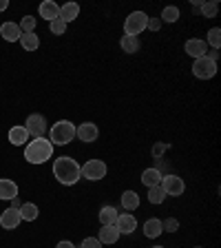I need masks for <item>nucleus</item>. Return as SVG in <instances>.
Listing matches in <instances>:
<instances>
[{"label": "nucleus", "mask_w": 221, "mask_h": 248, "mask_svg": "<svg viewBox=\"0 0 221 248\" xmlns=\"http://www.w3.org/2000/svg\"><path fill=\"white\" fill-rule=\"evenodd\" d=\"M53 175H56V180L60 182V184L73 186L82 177V173H80V164H77L73 157L64 155V157H58V160L53 162Z\"/></svg>", "instance_id": "obj_1"}, {"label": "nucleus", "mask_w": 221, "mask_h": 248, "mask_svg": "<svg viewBox=\"0 0 221 248\" xmlns=\"http://www.w3.org/2000/svg\"><path fill=\"white\" fill-rule=\"evenodd\" d=\"M53 155V144L46 138H33L25 149V160L29 164H44Z\"/></svg>", "instance_id": "obj_2"}, {"label": "nucleus", "mask_w": 221, "mask_h": 248, "mask_svg": "<svg viewBox=\"0 0 221 248\" xmlns=\"http://www.w3.org/2000/svg\"><path fill=\"white\" fill-rule=\"evenodd\" d=\"M73 138H75V124L69 122V120H58L51 126V133H49L51 144H60V146L73 142Z\"/></svg>", "instance_id": "obj_3"}, {"label": "nucleus", "mask_w": 221, "mask_h": 248, "mask_svg": "<svg viewBox=\"0 0 221 248\" xmlns=\"http://www.w3.org/2000/svg\"><path fill=\"white\" fill-rule=\"evenodd\" d=\"M146 22H148V16L144 11H131L129 18L124 20V36L137 38L146 29Z\"/></svg>", "instance_id": "obj_4"}, {"label": "nucleus", "mask_w": 221, "mask_h": 248, "mask_svg": "<svg viewBox=\"0 0 221 248\" xmlns=\"http://www.w3.org/2000/svg\"><path fill=\"white\" fill-rule=\"evenodd\" d=\"M106 170L108 169L102 160H88L84 166H80L82 177H87V180H91V182H98V180H102V177H106Z\"/></svg>", "instance_id": "obj_5"}, {"label": "nucleus", "mask_w": 221, "mask_h": 248, "mask_svg": "<svg viewBox=\"0 0 221 248\" xmlns=\"http://www.w3.org/2000/svg\"><path fill=\"white\" fill-rule=\"evenodd\" d=\"M25 129H27V133L33 135V138H44L49 124H46V118L42 113H31L25 122Z\"/></svg>", "instance_id": "obj_6"}, {"label": "nucleus", "mask_w": 221, "mask_h": 248, "mask_svg": "<svg viewBox=\"0 0 221 248\" xmlns=\"http://www.w3.org/2000/svg\"><path fill=\"white\" fill-rule=\"evenodd\" d=\"M192 73H195L199 80H210V78L217 76V62L208 60L206 56H204V58H197L195 64H192Z\"/></svg>", "instance_id": "obj_7"}, {"label": "nucleus", "mask_w": 221, "mask_h": 248, "mask_svg": "<svg viewBox=\"0 0 221 248\" xmlns=\"http://www.w3.org/2000/svg\"><path fill=\"white\" fill-rule=\"evenodd\" d=\"M160 186H162V191H164L166 195H173V197H179L181 193H184V188H186L184 180L177 177V175H164Z\"/></svg>", "instance_id": "obj_8"}, {"label": "nucleus", "mask_w": 221, "mask_h": 248, "mask_svg": "<svg viewBox=\"0 0 221 248\" xmlns=\"http://www.w3.org/2000/svg\"><path fill=\"white\" fill-rule=\"evenodd\" d=\"M98 135H100V129H98V124H93V122H84V124H80V126H75V138L80 140V142H84V144L95 142Z\"/></svg>", "instance_id": "obj_9"}, {"label": "nucleus", "mask_w": 221, "mask_h": 248, "mask_svg": "<svg viewBox=\"0 0 221 248\" xmlns=\"http://www.w3.org/2000/svg\"><path fill=\"white\" fill-rule=\"evenodd\" d=\"M22 222L20 217V211L18 208H7V211H2V215H0V226L7 228V231H14V228H18V224Z\"/></svg>", "instance_id": "obj_10"}, {"label": "nucleus", "mask_w": 221, "mask_h": 248, "mask_svg": "<svg viewBox=\"0 0 221 248\" xmlns=\"http://www.w3.org/2000/svg\"><path fill=\"white\" fill-rule=\"evenodd\" d=\"M184 49H186V53L191 58H204L206 56V51H208V45H206V40H199V38H192V40H188L184 45Z\"/></svg>", "instance_id": "obj_11"}, {"label": "nucleus", "mask_w": 221, "mask_h": 248, "mask_svg": "<svg viewBox=\"0 0 221 248\" xmlns=\"http://www.w3.org/2000/svg\"><path fill=\"white\" fill-rule=\"evenodd\" d=\"M115 226H118L119 235H131V232L137 228V219H135L131 213H122V215H118V222H115Z\"/></svg>", "instance_id": "obj_12"}, {"label": "nucleus", "mask_w": 221, "mask_h": 248, "mask_svg": "<svg viewBox=\"0 0 221 248\" xmlns=\"http://www.w3.org/2000/svg\"><path fill=\"white\" fill-rule=\"evenodd\" d=\"M0 36L5 38L7 42H15V40H20L22 31L15 22H2V27H0Z\"/></svg>", "instance_id": "obj_13"}, {"label": "nucleus", "mask_w": 221, "mask_h": 248, "mask_svg": "<svg viewBox=\"0 0 221 248\" xmlns=\"http://www.w3.org/2000/svg\"><path fill=\"white\" fill-rule=\"evenodd\" d=\"M162 170L160 169H146L144 173H142V184L146 186V188H153V186H160L162 184Z\"/></svg>", "instance_id": "obj_14"}, {"label": "nucleus", "mask_w": 221, "mask_h": 248, "mask_svg": "<svg viewBox=\"0 0 221 248\" xmlns=\"http://www.w3.org/2000/svg\"><path fill=\"white\" fill-rule=\"evenodd\" d=\"M40 16L46 22L56 20V18H60V5H56L53 0H44V2L40 5Z\"/></svg>", "instance_id": "obj_15"}, {"label": "nucleus", "mask_w": 221, "mask_h": 248, "mask_svg": "<svg viewBox=\"0 0 221 248\" xmlns=\"http://www.w3.org/2000/svg\"><path fill=\"white\" fill-rule=\"evenodd\" d=\"M14 197H18V184L14 180L2 177L0 180V200H14Z\"/></svg>", "instance_id": "obj_16"}, {"label": "nucleus", "mask_w": 221, "mask_h": 248, "mask_svg": "<svg viewBox=\"0 0 221 248\" xmlns=\"http://www.w3.org/2000/svg\"><path fill=\"white\" fill-rule=\"evenodd\" d=\"M80 16V5L77 2H67V5L60 7V20H64L69 25V22H73Z\"/></svg>", "instance_id": "obj_17"}, {"label": "nucleus", "mask_w": 221, "mask_h": 248, "mask_svg": "<svg viewBox=\"0 0 221 248\" xmlns=\"http://www.w3.org/2000/svg\"><path fill=\"white\" fill-rule=\"evenodd\" d=\"M100 244H115L119 239V231L115 224H111V226H102V231H100Z\"/></svg>", "instance_id": "obj_18"}, {"label": "nucleus", "mask_w": 221, "mask_h": 248, "mask_svg": "<svg viewBox=\"0 0 221 248\" xmlns=\"http://www.w3.org/2000/svg\"><path fill=\"white\" fill-rule=\"evenodd\" d=\"M162 232H164V226H162V219H146L144 224V235L148 239H155V237H160Z\"/></svg>", "instance_id": "obj_19"}, {"label": "nucleus", "mask_w": 221, "mask_h": 248, "mask_svg": "<svg viewBox=\"0 0 221 248\" xmlns=\"http://www.w3.org/2000/svg\"><path fill=\"white\" fill-rule=\"evenodd\" d=\"M27 140H29V133H27L25 126H14V129L9 131V142H11L14 146L27 144Z\"/></svg>", "instance_id": "obj_20"}, {"label": "nucleus", "mask_w": 221, "mask_h": 248, "mask_svg": "<svg viewBox=\"0 0 221 248\" xmlns=\"http://www.w3.org/2000/svg\"><path fill=\"white\" fill-rule=\"evenodd\" d=\"M20 217H22V222H33V219H38V215H40V211H38L36 204H31V202H27V204H22L20 208Z\"/></svg>", "instance_id": "obj_21"}, {"label": "nucleus", "mask_w": 221, "mask_h": 248, "mask_svg": "<svg viewBox=\"0 0 221 248\" xmlns=\"http://www.w3.org/2000/svg\"><path fill=\"white\" fill-rule=\"evenodd\" d=\"M118 215L119 213L113 206H102V211H100V224L102 226H111V224L118 222Z\"/></svg>", "instance_id": "obj_22"}, {"label": "nucleus", "mask_w": 221, "mask_h": 248, "mask_svg": "<svg viewBox=\"0 0 221 248\" xmlns=\"http://www.w3.org/2000/svg\"><path fill=\"white\" fill-rule=\"evenodd\" d=\"M122 206L126 208V211H135V208H139V195L135 191H124L122 193Z\"/></svg>", "instance_id": "obj_23"}, {"label": "nucleus", "mask_w": 221, "mask_h": 248, "mask_svg": "<svg viewBox=\"0 0 221 248\" xmlns=\"http://www.w3.org/2000/svg\"><path fill=\"white\" fill-rule=\"evenodd\" d=\"M20 45L25 51H36L38 46H40V38L36 33H22L20 36Z\"/></svg>", "instance_id": "obj_24"}, {"label": "nucleus", "mask_w": 221, "mask_h": 248, "mask_svg": "<svg viewBox=\"0 0 221 248\" xmlns=\"http://www.w3.org/2000/svg\"><path fill=\"white\" fill-rule=\"evenodd\" d=\"M119 46H122L124 53H137L139 51V40L137 38H133V36H122Z\"/></svg>", "instance_id": "obj_25"}, {"label": "nucleus", "mask_w": 221, "mask_h": 248, "mask_svg": "<svg viewBox=\"0 0 221 248\" xmlns=\"http://www.w3.org/2000/svg\"><path fill=\"white\" fill-rule=\"evenodd\" d=\"M160 20L162 22H177L179 20V9H177V7H164Z\"/></svg>", "instance_id": "obj_26"}, {"label": "nucleus", "mask_w": 221, "mask_h": 248, "mask_svg": "<svg viewBox=\"0 0 221 248\" xmlns=\"http://www.w3.org/2000/svg\"><path fill=\"white\" fill-rule=\"evenodd\" d=\"M199 9H201V14H204V18H215L217 11H219V5H217L215 0H210V2H201Z\"/></svg>", "instance_id": "obj_27"}, {"label": "nucleus", "mask_w": 221, "mask_h": 248, "mask_svg": "<svg viewBox=\"0 0 221 248\" xmlns=\"http://www.w3.org/2000/svg\"><path fill=\"white\" fill-rule=\"evenodd\" d=\"M208 45H210L215 51H219V45H221V29L219 27H212V29L208 31Z\"/></svg>", "instance_id": "obj_28"}, {"label": "nucleus", "mask_w": 221, "mask_h": 248, "mask_svg": "<svg viewBox=\"0 0 221 248\" xmlns=\"http://www.w3.org/2000/svg\"><path fill=\"white\" fill-rule=\"evenodd\" d=\"M164 200H166V193L162 191V186H153V188H148V202L150 204H162Z\"/></svg>", "instance_id": "obj_29"}, {"label": "nucleus", "mask_w": 221, "mask_h": 248, "mask_svg": "<svg viewBox=\"0 0 221 248\" xmlns=\"http://www.w3.org/2000/svg\"><path fill=\"white\" fill-rule=\"evenodd\" d=\"M18 27H20L22 33H33V29H36V18H33V16H25Z\"/></svg>", "instance_id": "obj_30"}, {"label": "nucleus", "mask_w": 221, "mask_h": 248, "mask_svg": "<svg viewBox=\"0 0 221 248\" xmlns=\"http://www.w3.org/2000/svg\"><path fill=\"white\" fill-rule=\"evenodd\" d=\"M49 29H51V33H53V36H62V33L67 31V22H64V20H60V18H56V20H51V22H49Z\"/></svg>", "instance_id": "obj_31"}, {"label": "nucleus", "mask_w": 221, "mask_h": 248, "mask_svg": "<svg viewBox=\"0 0 221 248\" xmlns=\"http://www.w3.org/2000/svg\"><path fill=\"white\" fill-rule=\"evenodd\" d=\"M166 151H168V144H166V142H155V146L150 149V155H153L155 160H162Z\"/></svg>", "instance_id": "obj_32"}, {"label": "nucleus", "mask_w": 221, "mask_h": 248, "mask_svg": "<svg viewBox=\"0 0 221 248\" xmlns=\"http://www.w3.org/2000/svg\"><path fill=\"white\" fill-rule=\"evenodd\" d=\"M162 226H164V231H168V232H175V231H179V222H177L175 217H168L166 222H162Z\"/></svg>", "instance_id": "obj_33"}, {"label": "nucleus", "mask_w": 221, "mask_h": 248, "mask_svg": "<svg viewBox=\"0 0 221 248\" xmlns=\"http://www.w3.org/2000/svg\"><path fill=\"white\" fill-rule=\"evenodd\" d=\"M80 248H102V244H100V239L98 237H87L82 242V246Z\"/></svg>", "instance_id": "obj_34"}, {"label": "nucleus", "mask_w": 221, "mask_h": 248, "mask_svg": "<svg viewBox=\"0 0 221 248\" xmlns=\"http://www.w3.org/2000/svg\"><path fill=\"white\" fill-rule=\"evenodd\" d=\"M160 27H162L160 18H148V22H146V29H150V31H160Z\"/></svg>", "instance_id": "obj_35"}, {"label": "nucleus", "mask_w": 221, "mask_h": 248, "mask_svg": "<svg viewBox=\"0 0 221 248\" xmlns=\"http://www.w3.org/2000/svg\"><path fill=\"white\" fill-rule=\"evenodd\" d=\"M56 248H75V246H73V242H69V239H62V242H58Z\"/></svg>", "instance_id": "obj_36"}, {"label": "nucleus", "mask_w": 221, "mask_h": 248, "mask_svg": "<svg viewBox=\"0 0 221 248\" xmlns=\"http://www.w3.org/2000/svg\"><path fill=\"white\" fill-rule=\"evenodd\" d=\"M206 58H208V60H212V62H217V58H219V51H215V49H212V51H206Z\"/></svg>", "instance_id": "obj_37"}, {"label": "nucleus", "mask_w": 221, "mask_h": 248, "mask_svg": "<svg viewBox=\"0 0 221 248\" xmlns=\"http://www.w3.org/2000/svg\"><path fill=\"white\" fill-rule=\"evenodd\" d=\"M11 202V208H20L22 206V202L18 200V197H14V200H9Z\"/></svg>", "instance_id": "obj_38"}, {"label": "nucleus", "mask_w": 221, "mask_h": 248, "mask_svg": "<svg viewBox=\"0 0 221 248\" xmlns=\"http://www.w3.org/2000/svg\"><path fill=\"white\" fill-rule=\"evenodd\" d=\"M7 7H9V2H7V0H0V11H5Z\"/></svg>", "instance_id": "obj_39"}, {"label": "nucleus", "mask_w": 221, "mask_h": 248, "mask_svg": "<svg viewBox=\"0 0 221 248\" xmlns=\"http://www.w3.org/2000/svg\"><path fill=\"white\" fill-rule=\"evenodd\" d=\"M153 248H164V246H153Z\"/></svg>", "instance_id": "obj_40"}, {"label": "nucleus", "mask_w": 221, "mask_h": 248, "mask_svg": "<svg viewBox=\"0 0 221 248\" xmlns=\"http://www.w3.org/2000/svg\"><path fill=\"white\" fill-rule=\"evenodd\" d=\"M195 248H201V246H195Z\"/></svg>", "instance_id": "obj_41"}]
</instances>
